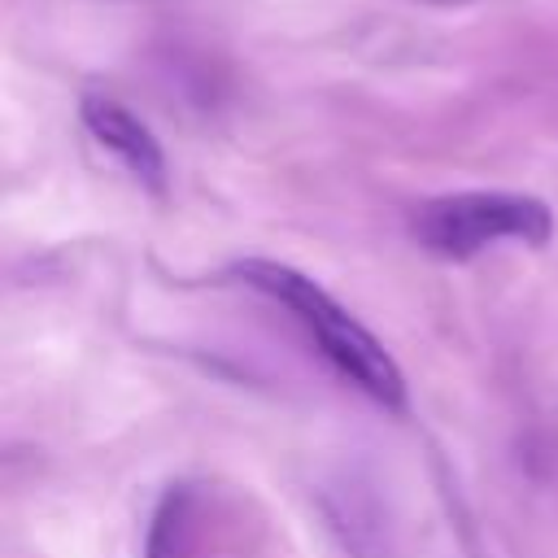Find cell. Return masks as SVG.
<instances>
[{
  "instance_id": "3957f363",
  "label": "cell",
  "mask_w": 558,
  "mask_h": 558,
  "mask_svg": "<svg viewBox=\"0 0 558 558\" xmlns=\"http://www.w3.org/2000/svg\"><path fill=\"white\" fill-rule=\"evenodd\" d=\"M78 118L87 126V135L148 192H166V153L161 140L148 131L144 118H135L122 100L105 96V92H87L78 100Z\"/></svg>"
},
{
  "instance_id": "7a4b0ae2",
  "label": "cell",
  "mask_w": 558,
  "mask_h": 558,
  "mask_svg": "<svg viewBox=\"0 0 558 558\" xmlns=\"http://www.w3.org/2000/svg\"><path fill=\"white\" fill-rule=\"evenodd\" d=\"M410 235L418 248L445 262H471L475 253L514 240V244H549L554 214L541 196L527 192H453L423 201L410 218Z\"/></svg>"
},
{
  "instance_id": "277c9868",
  "label": "cell",
  "mask_w": 558,
  "mask_h": 558,
  "mask_svg": "<svg viewBox=\"0 0 558 558\" xmlns=\"http://www.w3.org/2000/svg\"><path fill=\"white\" fill-rule=\"evenodd\" d=\"M144 558H192V488L187 484H174L161 493L144 532Z\"/></svg>"
},
{
  "instance_id": "6da1fadb",
  "label": "cell",
  "mask_w": 558,
  "mask_h": 558,
  "mask_svg": "<svg viewBox=\"0 0 558 558\" xmlns=\"http://www.w3.org/2000/svg\"><path fill=\"white\" fill-rule=\"evenodd\" d=\"M231 275L244 288H253V292L270 296L275 305H283L305 327V336L318 344V353L331 362V371L340 379H349L357 392H366L384 410H401L405 405V375H401L397 357L323 283H314L296 266H283V262H270V257H244V262L231 266Z\"/></svg>"
}]
</instances>
